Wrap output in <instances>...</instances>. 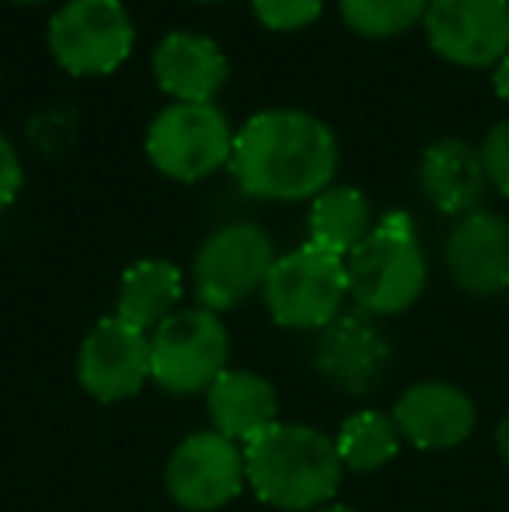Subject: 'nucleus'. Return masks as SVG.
<instances>
[{
    "mask_svg": "<svg viewBox=\"0 0 509 512\" xmlns=\"http://www.w3.org/2000/svg\"><path fill=\"white\" fill-rule=\"evenodd\" d=\"M339 143L328 122L300 108L258 112L234 133L231 171L255 199L300 203L332 185Z\"/></svg>",
    "mask_w": 509,
    "mask_h": 512,
    "instance_id": "f257e3e1",
    "label": "nucleus"
},
{
    "mask_svg": "<svg viewBox=\"0 0 509 512\" xmlns=\"http://www.w3.org/2000/svg\"><path fill=\"white\" fill-rule=\"evenodd\" d=\"M245 471L262 502L290 512H314L339 492L342 460L325 432L276 422L245 446Z\"/></svg>",
    "mask_w": 509,
    "mask_h": 512,
    "instance_id": "f03ea898",
    "label": "nucleus"
},
{
    "mask_svg": "<svg viewBox=\"0 0 509 512\" xmlns=\"http://www.w3.org/2000/svg\"><path fill=\"white\" fill-rule=\"evenodd\" d=\"M349 293L367 314H401L426 290V255L408 213H387L346 255Z\"/></svg>",
    "mask_w": 509,
    "mask_h": 512,
    "instance_id": "7ed1b4c3",
    "label": "nucleus"
},
{
    "mask_svg": "<svg viewBox=\"0 0 509 512\" xmlns=\"http://www.w3.org/2000/svg\"><path fill=\"white\" fill-rule=\"evenodd\" d=\"M262 293L279 328H328L349 297L346 258L307 241L304 248L276 258Z\"/></svg>",
    "mask_w": 509,
    "mask_h": 512,
    "instance_id": "20e7f679",
    "label": "nucleus"
},
{
    "mask_svg": "<svg viewBox=\"0 0 509 512\" xmlns=\"http://www.w3.org/2000/svg\"><path fill=\"white\" fill-rule=\"evenodd\" d=\"M227 356L231 338L213 310H178L150 335V380L168 394L210 391Z\"/></svg>",
    "mask_w": 509,
    "mask_h": 512,
    "instance_id": "39448f33",
    "label": "nucleus"
},
{
    "mask_svg": "<svg viewBox=\"0 0 509 512\" xmlns=\"http://www.w3.org/2000/svg\"><path fill=\"white\" fill-rule=\"evenodd\" d=\"M234 129L217 105H168L147 129V157L175 182H203L231 164Z\"/></svg>",
    "mask_w": 509,
    "mask_h": 512,
    "instance_id": "423d86ee",
    "label": "nucleus"
},
{
    "mask_svg": "<svg viewBox=\"0 0 509 512\" xmlns=\"http://www.w3.org/2000/svg\"><path fill=\"white\" fill-rule=\"evenodd\" d=\"M49 49L67 74H112L129 60L133 21L123 0H67L49 21Z\"/></svg>",
    "mask_w": 509,
    "mask_h": 512,
    "instance_id": "0eeeda50",
    "label": "nucleus"
},
{
    "mask_svg": "<svg viewBox=\"0 0 509 512\" xmlns=\"http://www.w3.org/2000/svg\"><path fill=\"white\" fill-rule=\"evenodd\" d=\"M276 265L272 241L258 223H227L203 241L192 265L199 304L213 314L238 307L262 290Z\"/></svg>",
    "mask_w": 509,
    "mask_h": 512,
    "instance_id": "6e6552de",
    "label": "nucleus"
},
{
    "mask_svg": "<svg viewBox=\"0 0 509 512\" xmlns=\"http://www.w3.org/2000/svg\"><path fill=\"white\" fill-rule=\"evenodd\" d=\"M245 478V450L217 429L182 439L164 471L171 499L192 512H210L238 499Z\"/></svg>",
    "mask_w": 509,
    "mask_h": 512,
    "instance_id": "1a4fd4ad",
    "label": "nucleus"
},
{
    "mask_svg": "<svg viewBox=\"0 0 509 512\" xmlns=\"http://www.w3.org/2000/svg\"><path fill=\"white\" fill-rule=\"evenodd\" d=\"M426 39L457 67H492L509 53V0H429Z\"/></svg>",
    "mask_w": 509,
    "mask_h": 512,
    "instance_id": "9d476101",
    "label": "nucleus"
},
{
    "mask_svg": "<svg viewBox=\"0 0 509 512\" xmlns=\"http://www.w3.org/2000/svg\"><path fill=\"white\" fill-rule=\"evenodd\" d=\"M77 377L84 391L105 405L133 398L150 380V335L126 324L123 317L98 321L81 345Z\"/></svg>",
    "mask_w": 509,
    "mask_h": 512,
    "instance_id": "9b49d317",
    "label": "nucleus"
},
{
    "mask_svg": "<svg viewBox=\"0 0 509 512\" xmlns=\"http://www.w3.org/2000/svg\"><path fill=\"white\" fill-rule=\"evenodd\" d=\"M387 363H391V345L384 331L377 328L374 314L356 310L339 314L328 328H321L314 366L325 380L349 394H367L381 384Z\"/></svg>",
    "mask_w": 509,
    "mask_h": 512,
    "instance_id": "f8f14e48",
    "label": "nucleus"
},
{
    "mask_svg": "<svg viewBox=\"0 0 509 512\" xmlns=\"http://www.w3.org/2000/svg\"><path fill=\"white\" fill-rule=\"evenodd\" d=\"M447 269L464 293L509 290V223L499 213H468L447 237Z\"/></svg>",
    "mask_w": 509,
    "mask_h": 512,
    "instance_id": "ddd939ff",
    "label": "nucleus"
},
{
    "mask_svg": "<svg viewBox=\"0 0 509 512\" xmlns=\"http://www.w3.org/2000/svg\"><path fill=\"white\" fill-rule=\"evenodd\" d=\"M394 425L419 450H447L471 436L475 405L454 384H415L394 405Z\"/></svg>",
    "mask_w": 509,
    "mask_h": 512,
    "instance_id": "4468645a",
    "label": "nucleus"
},
{
    "mask_svg": "<svg viewBox=\"0 0 509 512\" xmlns=\"http://www.w3.org/2000/svg\"><path fill=\"white\" fill-rule=\"evenodd\" d=\"M227 56L206 35L171 32L154 49V77L157 88L185 105H213V98L227 84Z\"/></svg>",
    "mask_w": 509,
    "mask_h": 512,
    "instance_id": "2eb2a0df",
    "label": "nucleus"
},
{
    "mask_svg": "<svg viewBox=\"0 0 509 512\" xmlns=\"http://www.w3.org/2000/svg\"><path fill=\"white\" fill-rule=\"evenodd\" d=\"M419 182L426 199L440 213L447 216H468L478 213L489 189V175H485L482 150L471 147L468 140H436L433 147L422 154L419 164Z\"/></svg>",
    "mask_w": 509,
    "mask_h": 512,
    "instance_id": "dca6fc26",
    "label": "nucleus"
},
{
    "mask_svg": "<svg viewBox=\"0 0 509 512\" xmlns=\"http://www.w3.org/2000/svg\"><path fill=\"white\" fill-rule=\"evenodd\" d=\"M206 408L220 436L234 443H252L269 425H276V391L265 377L248 370H224L206 391Z\"/></svg>",
    "mask_w": 509,
    "mask_h": 512,
    "instance_id": "f3484780",
    "label": "nucleus"
},
{
    "mask_svg": "<svg viewBox=\"0 0 509 512\" xmlns=\"http://www.w3.org/2000/svg\"><path fill=\"white\" fill-rule=\"evenodd\" d=\"M182 300V272L161 258H147L126 269L119 283V304L116 317L140 331H154L175 314Z\"/></svg>",
    "mask_w": 509,
    "mask_h": 512,
    "instance_id": "a211bd4d",
    "label": "nucleus"
},
{
    "mask_svg": "<svg viewBox=\"0 0 509 512\" xmlns=\"http://www.w3.org/2000/svg\"><path fill=\"white\" fill-rule=\"evenodd\" d=\"M370 203L353 185H328L311 206V244L346 258L370 234Z\"/></svg>",
    "mask_w": 509,
    "mask_h": 512,
    "instance_id": "6ab92c4d",
    "label": "nucleus"
},
{
    "mask_svg": "<svg viewBox=\"0 0 509 512\" xmlns=\"http://www.w3.org/2000/svg\"><path fill=\"white\" fill-rule=\"evenodd\" d=\"M398 443V425L381 411H356L342 422L339 436H335V450H339L342 467L349 471H377L387 460H394Z\"/></svg>",
    "mask_w": 509,
    "mask_h": 512,
    "instance_id": "aec40b11",
    "label": "nucleus"
},
{
    "mask_svg": "<svg viewBox=\"0 0 509 512\" xmlns=\"http://www.w3.org/2000/svg\"><path fill=\"white\" fill-rule=\"evenodd\" d=\"M429 0H339L342 21L363 39H391L426 18Z\"/></svg>",
    "mask_w": 509,
    "mask_h": 512,
    "instance_id": "412c9836",
    "label": "nucleus"
},
{
    "mask_svg": "<svg viewBox=\"0 0 509 512\" xmlns=\"http://www.w3.org/2000/svg\"><path fill=\"white\" fill-rule=\"evenodd\" d=\"M325 0H252L255 18L272 32H297L318 21Z\"/></svg>",
    "mask_w": 509,
    "mask_h": 512,
    "instance_id": "4be33fe9",
    "label": "nucleus"
},
{
    "mask_svg": "<svg viewBox=\"0 0 509 512\" xmlns=\"http://www.w3.org/2000/svg\"><path fill=\"white\" fill-rule=\"evenodd\" d=\"M482 161L489 185H496L503 196H509V119L489 129V136L482 143Z\"/></svg>",
    "mask_w": 509,
    "mask_h": 512,
    "instance_id": "5701e85b",
    "label": "nucleus"
},
{
    "mask_svg": "<svg viewBox=\"0 0 509 512\" xmlns=\"http://www.w3.org/2000/svg\"><path fill=\"white\" fill-rule=\"evenodd\" d=\"M21 185H25V168H21V157L14 150V143L0 133V209L11 206L18 199Z\"/></svg>",
    "mask_w": 509,
    "mask_h": 512,
    "instance_id": "b1692460",
    "label": "nucleus"
},
{
    "mask_svg": "<svg viewBox=\"0 0 509 512\" xmlns=\"http://www.w3.org/2000/svg\"><path fill=\"white\" fill-rule=\"evenodd\" d=\"M492 88H496V95L503 98V102H509V53L496 63V74H492Z\"/></svg>",
    "mask_w": 509,
    "mask_h": 512,
    "instance_id": "393cba45",
    "label": "nucleus"
},
{
    "mask_svg": "<svg viewBox=\"0 0 509 512\" xmlns=\"http://www.w3.org/2000/svg\"><path fill=\"white\" fill-rule=\"evenodd\" d=\"M496 443H499V453H503V460L509 464V415L503 418V425H499V432H496Z\"/></svg>",
    "mask_w": 509,
    "mask_h": 512,
    "instance_id": "a878e982",
    "label": "nucleus"
},
{
    "mask_svg": "<svg viewBox=\"0 0 509 512\" xmlns=\"http://www.w3.org/2000/svg\"><path fill=\"white\" fill-rule=\"evenodd\" d=\"M314 512H356V509H349V506H328V509H314Z\"/></svg>",
    "mask_w": 509,
    "mask_h": 512,
    "instance_id": "bb28decb",
    "label": "nucleus"
},
{
    "mask_svg": "<svg viewBox=\"0 0 509 512\" xmlns=\"http://www.w3.org/2000/svg\"><path fill=\"white\" fill-rule=\"evenodd\" d=\"M18 4H42V0H18Z\"/></svg>",
    "mask_w": 509,
    "mask_h": 512,
    "instance_id": "cd10ccee",
    "label": "nucleus"
},
{
    "mask_svg": "<svg viewBox=\"0 0 509 512\" xmlns=\"http://www.w3.org/2000/svg\"><path fill=\"white\" fill-rule=\"evenodd\" d=\"M203 4H217V0H203Z\"/></svg>",
    "mask_w": 509,
    "mask_h": 512,
    "instance_id": "c85d7f7f",
    "label": "nucleus"
}]
</instances>
